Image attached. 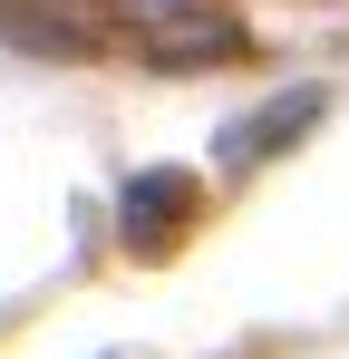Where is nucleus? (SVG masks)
Returning <instances> with one entry per match:
<instances>
[{"instance_id":"obj_1","label":"nucleus","mask_w":349,"mask_h":359,"mask_svg":"<svg viewBox=\"0 0 349 359\" xmlns=\"http://www.w3.org/2000/svg\"><path fill=\"white\" fill-rule=\"evenodd\" d=\"M320 117H330V88H282V97H262L252 117H233V126H224L214 165H224V175H252L262 156H282V146H301V136H310Z\"/></svg>"},{"instance_id":"obj_5","label":"nucleus","mask_w":349,"mask_h":359,"mask_svg":"<svg viewBox=\"0 0 349 359\" xmlns=\"http://www.w3.org/2000/svg\"><path fill=\"white\" fill-rule=\"evenodd\" d=\"M194 10H204V0H116V20H126L136 39H165V29H184Z\"/></svg>"},{"instance_id":"obj_3","label":"nucleus","mask_w":349,"mask_h":359,"mask_svg":"<svg viewBox=\"0 0 349 359\" xmlns=\"http://www.w3.org/2000/svg\"><path fill=\"white\" fill-rule=\"evenodd\" d=\"M204 194H194V175H174V165H146V175L126 184V233L136 243H165L184 214H194Z\"/></svg>"},{"instance_id":"obj_2","label":"nucleus","mask_w":349,"mask_h":359,"mask_svg":"<svg viewBox=\"0 0 349 359\" xmlns=\"http://www.w3.org/2000/svg\"><path fill=\"white\" fill-rule=\"evenodd\" d=\"M146 59H156V68H233V59H242V20L204 0V10H194L184 29H165V39H146Z\"/></svg>"},{"instance_id":"obj_4","label":"nucleus","mask_w":349,"mask_h":359,"mask_svg":"<svg viewBox=\"0 0 349 359\" xmlns=\"http://www.w3.org/2000/svg\"><path fill=\"white\" fill-rule=\"evenodd\" d=\"M0 29L20 49H49V59H88V29L58 10V0H0Z\"/></svg>"}]
</instances>
